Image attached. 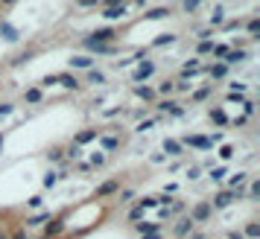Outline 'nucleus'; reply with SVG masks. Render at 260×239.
<instances>
[{
	"instance_id": "obj_1",
	"label": "nucleus",
	"mask_w": 260,
	"mask_h": 239,
	"mask_svg": "<svg viewBox=\"0 0 260 239\" xmlns=\"http://www.w3.org/2000/svg\"><path fill=\"white\" fill-rule=\"evenodd\" d=\"M214 216V210H211V202H199V204H193V210H190V222L196 225V222H208Z\"/></svg>"
},
{
	"instance_id": "obj_2",
	"label": "nucleus",
	"mask_w": 260,
	"mask_h": 239,
	"mask_svg": "<svg viewBox=\"0 0 260 239\" xmlns=\"http://www.w3.org/2000/svg\"><path fill=\"white\" fill-rule=\"evenodd\" d=\"M179 143H181V146H193V149H205V152L214 146L211 137H205V134H187V137H181Z\"/></svg>"
},
{
	"instance_id": "obj_3",
	"label": "nucleus",
	"mask_w": 260,
	"mask_h": 239,
	"mask_svg": "<svg viewBox=\"0 0 260 239\" xmlns=\"http://www.w3.org/2000/svg\"><path fill=\"white\" fill-rule=\"evenodd\" d=\"M155 73V61H149V58H143V61H138V70H135V82H146L149 76Z\"/></svg>"
},
{
	"instance_id": "obj_4",
	"label": "nucleus",
	"mask_w": 260,
	"mask_h": 239,
	"mask_svg": "<svg viewBox=\"0 0 260 239\" xmlns=\"http://www.w3.org/2000/svg\"><path fill=\"white\" fill-rule=\"evenodd\" d=\"M120 190V178H111V181H102L100 187H97V193H94V199H108V196H114Z\"/></svg>"
},
{
	"instance_id": "obj_5",
	"label": "nucleus",
	"mask_w": 260,
	"mask_h": 239,
	"mask_svg": "<svg viewBox=\"0 0 260 239\" xmlns=\"http://www.w3.org/2000/svg\"><path fill=\"white\" fill-rule=\"evenodd\" d=\"M114 35H117V32L105 26V29H97V32H91V35H88V41H94V44H111V41H114Z\"/></svg>"
},
{
	"instance_id": "obj_6",
	"label": "nucleus",
	"mask_w": 260,
	"mask_h": 239,
	"mask_svg": "<svg viewBox=\"0 0 260 239\" xmlns=\"http://www.w3.org/2000/svg\"><path fill=\"white\" fill-rule=\"evenodd\" d=\"M61 231H64V216H59V219H50V225L44 228V239H56Z\"/></svg>"
},
{
	"instance_id": "obj_7",
	"label": "nucleus",
	"mask_w": 260,
	"mask_h": 239,
	"mask_svg": "<svg viewBox=\"0 0 260 239\" xmlns=\"http://www.w3.org/2000/svg\"><path fill=\"white\" fill-rule=\"evenodd\" d=\"M56 82H59V85H64L67 91H82V82H79L73 73H59V76H56Z\"/></svg>"
},
{
	"instance_id": "obj_8",
	"label": "nucleus",
	"mask_w": 260,
	"mask_h": 239,
	"mask_svg": "<svg viewBox=\"0 0 260 239\" xmlns=\"http://www.w3.org/2000/svg\"><path fill=\"white\" fill-rule=\"evenodd\" d=\"M85 47H88L91 53H97V55H111V53H117L114 44H94V41H88V38H85Z\"/></svg>"
},
{
	"instance_id": "obj_9",
	"label": "nucleus",
	"mask_w": 260,
	"mask_h": 239,
	"mask_svg": "<svg viewBox=\"0 0 260 239\" xmlns=\"http://www.w3.org/2000/svg\"><path fill=\"white\" fill-rule=\"evenodd\" d=\"M0 35H3V38H6L9 44H15V41L20 38V32H18V29H15L12 23H6V20H0Z\"/></svg>"
},
{
	"instance_id": "obj_10",
	"label": "nucleus",
	"mask_w": 260,
	"mask_h": 239,
	"mask_svg": "<svg viewBox=\"0 0 260 239\" xmlns=\"http://www.w3.org/2000/svg\"><path fill=\"white\" fill-rule=\"evenodd\" d=\"M158 111H167V114H173V117H184V108H181L179 102H173V99H164V102L158 105Z\"/></svg>"
},
{
	"instance_id": "obj_11",
	"label": "nucleus",
	"mask_w": 260,
	"mask_h": 239,
	"mask_svg": "<svg viewBox=\"0 0 260 239\" xmlns=\"http://www.w3.org/2000/svg\"><path fill=\"white\" fill-rule=\"evenodd\" d=\"M164 152H167L170 158H179V155H184V146H181L179 140H173V137H167V140H164Z\"/></svg>"
},
{
	"instance_id": "obj_12",
	"label": "nucleus",
	"mask_w": 260,
	"mask_h": 239,
	"mask_svg": "<svg viewBox=\"0 0 260 239\" xmlns=\"http://www.w3.org/2000/svg\"><path fill=\"white\" fill-rule=\"evenodd\" d=\"M97 137H100V129H85V131H79V134H76V140H73V143H76V146H82V143H91V140H97Z\"/></svg>"
},
{
	"instance_id": "obj_13",
	"label": "nucleus",
	"mask_w": 260,
	"mask_h": 239,
	"mask_svg": "<svg viewBox=\"0 0 260 239\" xmlns=\"http://www.w3.org/2000/svg\"><path fill=\"white\" fill-rule=\"evenodd\" d=\"M246 58H249V53H246V50H228L222 64H237V61H246Z\"/></svg>"
},
{
	"instance_id": "obj_14",
	"label": "nucleus",
	"mask_w": 260,
	"mask_h": 239,
	"mask_svg": "<svg viewBox=\"0 0 260 239\" xmlns=\"http://www.w3.org/2000/svg\"><path fill=\"white\" fill-rule=\"evenodd\" d=\"M70 67H79V70H91V67H94V58H91V55H73V58H70Z\"/></svg>"
},
{
	"instance_id": "obj_15",
	"label": "nucleus",
	"mask_w": 260,
	"mask_h": 239,
	"mask_svg": "<svg viewBox=\"0 0 260 239\" xmlns=\"http://www.w3.org/2000/svg\"><path fill=\"white\" fill-rule=\"evenodd\" d=\"M208 76H211V79H225V76H228V64H222V61L211 64V67H208Z\"/></svg>"
},
{
	"instance_id": "obj_16",
	"label": "nucleus",
	"mask_w": 260,
	"mask_h": 239,
	"mask_svg": "<svg viewBox=\"0 0 260 239\" xmlns=\"http://www.w3.org/2000/svg\"><path fill=\"white\" fill-rule=\"evenodd\" d=\"M199 70H202L199 58H190V61H184V67H181V79H187V76H193V73H199Z\"/></svg>"
},
{
	"instance_id": "obj_17",
	"label": "nucleus",
	"mask_w": 260,
	"mask_h": 239,
	"mask_svg": "<svg viewBox=\"0 0 260 239\" xmlns=\"http://www.w3.org/2000/svg\"><path fill=\"white\" fill-rule=\"evenodd\" d=\"M135 96H140L143 102H152V99H155V91L146 88V85H135Z\"/></svg>"
},
{
	"instance_id": "obj_18",
	"label": "nucleus",
	"mask_w": 260,
	"mask_h": 239,
	"mask_svg": "<svg viewBox=\"0 0 260 239\" xmlns=\"http://www.w3.org/2000/svg\"><path fill=\"white\" fill-rule=\"evenodd\" d=\"M123 15H126L123 6H108V9H102V18H108V20H117V18H123Z\"/></svg>"
},
{
	"instance_id": "obj_19",
	"label": "nucleus",
	"mask_w": 260,
	"mask_h": 239,
	"mask_svg": "<svg viewBox=\"0 0 260 239\" xmlns=\"http://www.w3.org/2000/svg\"><path fill=\"white\" fill-rule=\"evenodd\" d=\"M170 15H173V12H170L167 6H155V9H149V12H146V18H149V20H158V18H170Z\"/></svg>"
},
{
	"instance_id": "obj_20",
	"label": "nucleus",
	"mask_w": 260,
	"mask_h": 239,
	"mask_svg": "<svg viewBox=\"0 0 260 239\" xmlns=\"http://www.w3.org/2000/svg\"><path fill=\"white\" fill-rule=\"evenodd\" d=\"M23 99H26L29 105H35V102L44 99V93H41V88H29V91H23Z\"/></svg>"
},
{
	"instance_id": "obj_21",
	"label": "nucleus",
	"mask_w": 260,
	"mask_h": 239,
	"mask_svg": "<svg viewBox=\"0 0 260 239\" xmlns=\"http://www.w3.org/2000/svg\"><path fill=\"white\" fill-rule=\"evenodd\" d=\"M190 231H193V222H190V216H184V219L176 225V237H187Z\"/></svg>"
},
{
	"instance_id": "obj_22",
	"label": "nucleus",
	"mask_w": 260,
	"mask_h": 239,
	"mask_svg": "<svg viewBox=\"0 0 260 239\" xmlns=\"http://www.w3.org/2000/svg\"><path fill=\"white\" fill-rule=\"evenodd\" d=\"M53 216H50V210H44V213H35V216H29L26 219V228H32V225H41V222H50Z\"/></svg>"
},
{
	"instance_id": "obj_23",
	"label": "nucleus",
	"mask_w": 260,
	"mask_h": 239,
	"mask_svg": "<svg viewBox=\"0 0 260 239\" xmlns=\"http://www.w3.org/2000/svg\"><path fill=\"white\" fill-rule=\"evenodd\" d=\"M88 82H91V85H102V82H105V73L97 70V67H91V70H88Z\"/></svg>"
},
{
	"instance_id": "obj_24",
	"label": "nucleus",
	"mask_w": 260,
	"mask_h": 239,
	"mask_svg": "<svg viewBox=\"0 0 260 239\" xmlns=\"http://www.w3.org/2000/svg\"><path fill=\"white\" fill-rule=\"evenodd\" d=\"M135 228H138L140 234H158V228H161V225H158V222H138Z\"/></svg>"
},
{
	"instance_id": "obj_25",
	"label": "nucleus",
	"mask_w": 260,
	"mask_h": 239,
	"mask_svg": "<svg viewBox=\"0 0 260 239\" xmlns=\"http://www.w3.org/2000/svg\"><path fill=\"white\" fill-rule=\"evenodd\" d=\"M211 120H214L217 126H225V123H228V117H225L222 108H211Z\"/></svg>"
},
{
	"instance_id": "obj_26",
	"label": "nucleus",
	"mask_w": 260,
	"mask_h": 239,
	"mask_svg": "<svg viewBox=\"0 0 260 239\" xmlns=\"http://www.w3.org/2000/svg\"><path fill=\"white\" fill-rule=\"evenodd\" d=\"M170 44H176V35H173V32H167V35H158V38H155V47H170Z\"/></svg>"
},
{
	"instance_id": "obj_27",
	"label": "nucleus",
	"mask_w": 260,
	"mask_h": 239,
	"mask_svg": "<svg viewBox=\"0 0 260 239\" xmlns=\"http://www.w3.org/2000/svg\"><path fill=\"white\" fill-rule=\"evenodd\" d=\"M249 181V172H237V175H231V190H237V187H243Z\"/></svg>"
},
{
	"instance_id": "obj_28",
	"label": "nucleus",
	"mask_w": 260,
	"mask_h": 239,
	"mask_svg": "<svg viewBox=\"0 0 260 239\" xmlns=\"http://www.w3.org/2000/svg\"><path fill=\"white\" fill-rule=\"evenodd\" d=\"M243 237L258 239L260 237V225H258V222H249V225H246V231H243Z\"/></svg>"
},
{
	"instance_id": "obj_29",
	"label": "nucleus",
	"mask_w": 260,
	"mask_h": 239,
	"mask_svg": "<svg viewBox=\"0 0 260 239\" xmlns=\"http://www.w3.org/2000/svg\"><path fill=\"white\" fill-rule=\"evenodd\" d=\"M246 196H249V202H258V196H260V181H252V184H249Z\"/></svg>"
},
{
	"instance_id": "obj_30",
	"label": "nucleus",
	"mask_w": 260,
	"mask_h": 239,
	"mask_svg": "<svg viewBox=\"0 0 260 239\" xmlns=\"http://www.w3.org/2000/svg\"><path fill=\"white\" fill-rule=\"evenodd\" d=\"M196 53H199V55L214 53V41H199V44H196Z\"/></svg>"
},
{
	"instance_id": "obj_31",
	"label": "nucleus",
	"mask_w": 260,
	"mask_h": 239,
	"mask_svg": "<svg viewBox=\"0 0 260 239\" xmlns=\"http://www.w3.org/2000/svg\"><path fill=\"white\" fill-rule=\"evenodd\" d=\"M211 91H214V85H208V88H199V91L193 93V102H202V99H208V96H211Z\"/></svg>"
},
{
	"instance_id": "obj_32",
	"label": "nucleus",
	"mask_w": 260,
	"mask_h": 239,
	"mask_svg": "<svg viewBox=\"0 0 260 239\" xmlns=\"http://www.w3.org/2000/svg\"><path fill=\"white\" fill-rule=\"evenodd\" d=\"M47 158H50V161H53V164H59V161H61V158H64V149H61V146H53V149H50V152H47Z\"/></svg>"
},
{
	"instance_id": "obj_33",
	"label": "nucleus",
	"mask_w": 260,
	"mask_h": 239,
	"mask_svg": "<svg viewBox=\"0 0 260 239\" xmlns=\"http://www.w3.org/2000/svg\"><path fill=\"white\" fill-rule=\"evenodd\" d=\"M246 29H249V35H252V38H260V35H258V32H260V18H252V20L246 23Z\"/></svg>"
},
{
	"instance_id": "obj_34",
	"label": "nucleus",
	"mask_w": 260,
	"mask_h": 239,
	"mask_svg": "<svg viewBox=\"0 0 260 239\" xmlns=\"http://www.w3.org/2000/svg\"><path fill=\"white\" fill-rule=\"evenodd\" d=\"M222 12H225L222 6H217V9H214V15H211V23H214V26H220V23L225 20V15H222Z\"/></svg>"
},
{
	"instance_id": "obj_35",
	"label": "nucleus",
	"mask_w": 260,
	"mask_h": 239,
	"mask_svg": "<svg viewBox=\"0 0 260 239\" xmlns=\"http://www.w3.org/2000/svg\"><path fill=\"white\" fill-rule=\"evenodd\" d=\"M228 50H231L228 44H214V53H211V55H214V58H225V53H228Z\"/></svg>"
},
{
	"instance_id": "obj_36",
	"label": "nucleus",
	"mask_w": 260,
	"mask_h": 239,
	"mask_svg": "<svg viewBox=\"0 0 260 239\" xmlns=\"http://www.w3.org/2000/svg\"><path fill=\"white\" fill-rule=\"evenodd\" d=\"M140 219H143V207L138 204V207H132V210H129V222H135V225H138Z\"/></svg>"
},
{
	"instance_id": "obj_37",
	"label": "nucleus",
	"mask_w": 260,
	"mask_h": 239,
	"mask_svg": "<svg viewBox=\"0 0 260 239\" xmlns=\"http://www.w3.org/2000/svg\"><path fill=\"white\" fill-rule=\"evenodd\" d=\"M120 146V140L117 137H102V149H108V152H114Z\"/></svg>"
},
{
	"instance_id": "obj_38",
	"label": "nucleus",
	"mask_w": 260,
	"mask_h": 239,
	"mask_svg": "<svg viewBox=\"0 0 260 239\" xmlns=\"http://www.w3.org/2000/svg\"><path fill=\"white\" fill-rule=\"evenodd\" d=\"M199 175H202V166H199V164H193V166H187V178H190V181H196Z\"/></svg>"
},
{
	"instance_id": "obj_39",
	"label": "nucleus",
	"mask_w": 260,
	"mask_h": 239,
	"mask_svg": "<svg viewBox=\"0 0 260 239\" xmlns=\"http://www.w3.org/2000/svg\"><path fill=\"white\" fill-rule=\"evenodd\" d=\"M140 207L146 210V207H158V196H146V199H140Z\"/></svg>"
},
{
	"instance_id": "obj_40",
	"label": "nucleus",
	"mask_w": 260,
	"mask_h": 239,
	"mask_svg": "<svg viewBox=\"0 0 260 239\" xmlns=\"http://www.w3.org/2000/svg\"><path fill=\"white\" fill-rule=\"evenodd\" d=\"M202 6V0H181V9L184 12H193V9H199Z\"/></svg>"
},
{
	"instance_id": "obj_41",
	"label": "nucleus",
	"mask_w": 260,
	"mask_h": 239,
	"mask_svg": "<svg viewBox=\"0 0 260 239\" xmlns=\"http://www.w3.org/2000/svg\"><path fill=\"white\" fill-rule=\"evenodd\" d=\"M211 178H214V181H222V178H225V166H214V169H211Z\"/></svg>"
},
{
	"instance_id": "obj_42",
	"label": "nucleus",
	"mask_w": 260,
	"mask_h": 239,
	"mask_svg": "<svg viewBox=\"0 0 260 239\" xmlns=\"http://www.w3.org/2000/svg\"><path fill=\"white\" fill-rule=\"evenodd\" d=\"M56 181H59V172H47L44 175V187H56Z\"/></svg>"
},
{
	"instance_id": "obj_43",
	"label": "nucleus",
	"mask_w": 260,
	"mask_h": 239,
	"mask_svg": "<svg viewBox=\"0 0 260 239\" xmlns=\"http://www.w3.org/2000/svg\"><path fill=\"white\" fill-rule=\"evenodd\" d=\"M64 155H67V158H79V155H82V149H79V146H76V143H70V146H67V152H64Z\"/></svg>"
},
{
	"instance_id": "obj_44",
	"label": "nucleus",
	"mask_w": 260,
	"mask_h": 239,
	"mask_svg": "<svg viewBox=\"0 0 260 239\" xmlns=\"http://www.w3.org/2000/svg\"><path fill=\"white\" fill-rule=\"evenodd\" d=\"M170 219H173L170 207H161V210H158V222H170Z\"/></svg>"
},
{
	"instance_id": "obj_45",
	"label": "nucleus",
	"mask_w": 260,
	"mask_h": 239,
	"mask_svg": "<svg viewBox=\"0 0 260 239\" xmlns=\"http://www.w3.org/2000/svg\"><path fill=\"white\" fill-rule=\"evenodd\" d=\"M152 126H155V117H152V120H143V123H138V131H149Z\"/></svg>"
},
{
	"instance_id": "obj_46",
	"label": "nucleus",
	"mask_w": 260,
	"mask_h": 239,
	"mask_svg": "<svg viewBox=\"0 0 260 239\" xmlns=\"http://www.w3.org/2000/svg\"><path fill=\"white\" fill-rule=\"evenodd\" d=\"M120 193V202H132L135 199V190H117Z\"/></svg>"
},
{
	"instance_id": "obj_47",
	"label": "nucleus",
	"mask_w": 260,
	"mask_h": 239,
	"mask_svg": "<svg viewBox=\"0 0 260 239\" xmlns=\"http://www.w3.org/2000/svg\"><path fill=\"white\" fill-rule=\"evenodd\" d=\"M173 88H176V85H173V82H161V88H158V91H161V93H164V96H167V93H173Z\"/></svg>"
},
{
	"instance_id": "obj_48",
	"label": "nucleus",
	"mask_w": 260,
	"mask_h": 239,
	"mask_svg": "<svg viewBox=\"0 0 260 239\" xmlns=\"http://www.w3.org/2000/svg\"><path fill=\"white\" fill-rule=\"evenodd\" d=\"M243 108H246V117L255 114V102H252V99H243Z\"/></svg>"
},
{
	"instance_id": "obj_49",
	"label": "nucleus",
	"mask_w": 260,
	"mask_h": 239,
	"mask_svg": "<svg viewBox=\"0 0 260 239\" xmlns=\"http://www.w3.org/2000/svg\"><path fill=\"white\" fill-rule=\"evenodd\" d=\"M12 111H15L12 102H3V105H0V117H6V114H12Z\"/></svg>"
},
{
	"instance_id": "obj_50",
	"label": "nucleus",
	"mask_w": 260,
	"mask_h": 239,
	"mask_svg": "<svg viewBox=\"0 0 260 239\" xmlns=\"http://www.w3.org/2000/svg\"><path fill=\"white\" fill-rule=\"evenodd\" d=\"M76 6H82V9H91V6H100V0H76Z\"/></svg>"
},
{
	"instance_id": "obj_51",
	"label": "nucleus",
	"mask_w": 260,
	"mask_h": 239,
	"mask_svg": "<svg viewBox=\"0 0 260 239\" xmlns=\"http://www.w3.org/2000/svg\"><path fill=\"white\" fill-rule=\"evenodd\" d=\"M91 164H94V166H102V164H105V155H100V152H97V155L91 158Z\"/></svg>"
},
{
	"instance_id": "obj_52",
	"label": "nucleus",
	"mask_w": 260,
	"mask_h": 239,
	"mask_svg": "<svg viewBox=\"0 0 260 239\" xmlns=\"http://www.w3.org/2000/svg\"><path fill=\"white\" fill-rule=\"evenodd\" d=\"M237 26H240V18H237V20H228L222 29H225V32H231V29H237Z\"/></svg>"
},
{
	"instance_id": "obj_53",
	"label": "nucleus",
	"mask_w": 260,
	"mask_h": 239,
	"mask_svg": "<svg viewBox=\"0 0 260 239\" xmlns=\"http://www.w3.org/2000/svg\"><path fill=\"white\" fill-rule=\"evenodd\" d=\"M228 102H237V105H243V93H228Z\"/></svg>"
},
{
	"instance_id": "obj_54",
	"label": "nucleus",
	"mask_w": 260,
	"mask_h": 239,
	"mask_svg": "<svg viewBox=\"0 0 260 239\" xmlns=\"http://www.w3.org/2000/svg\"><path fill=\"white\" fill-rule=\"evenodd\" d=\"M220 155H222V158H225V161H228V158H231V155H234V146H222V152H220Z\"/></svg>"
},
{
	"instance_id": "obj_55",
	"label": "nucleus",
	"mask_w": 260,
	"mask_h": 239,
	"mask_svg": "<svg viewBox=\"0 0 260 239\" xmlns=\"http://www.w3.org/2000/svg\"><path fill=\"white\" fill-rule=\"evenodd\" d=\"M41 85H44V88H47V85H56V76H44V79H41Z\"/></svg>"
},
{
	"instance_id": "obj_56",
	"label": "nucleus",
	"mask_w": 260,
	"mask_h": 239,
	"mask_svg": "<svg viewBox=\"0 0 260 239\" xmlns=\"http://www.w3.org/2000/svg\"><path fill=\"white\" fill-rule=\"evenodd\" d=\"M29 207H41V196H32L29 199Z\"/></svg>"
},
{
	"instance_id": "obj_57",
	"label": "nucleus",
	"mask_w": 260,
	"mask_h": 239,
	"mask_svg": "<svg viewBox=\"0 0 260 239\" xmlns=\"http://www.w3.org/2000/svg\"><path fill=\"white\" fill-rule=\"evenodd\" d=\"M228 239H246L240 231H228Z\"/></svg>"
},
{
	"instance_id": "obj_58",
	"label": "nucleus",
	"mask_w": 260,
	"mask_h": 239,
	"mask_svg": "<svg viewBox=\"0 0 260 239\" xmlns=\"http://www.w3.org/2000/svg\"><path fill=\"white\" fill-rule=\"evenodd\" d=\"M0 3H3V6H12V3H18V0H0Z\"/></svg>"
},
{
	"instance_id": "obj_59",
	"label": "nucleus",
	"mask_w": 260,
	"mask_h": 239,
	"mask_svg": "<svg viewBox=\"0 0 260 239\" xmlns=\"http://www.w3.org/2000/svg\"><path fill=\"white\" fill-rule=\"evenodd\" d=\"M143 239H158V234H146Z\"/></svg>"
},
{
	"instance_id": "obj_60",
	"label": "nucleus",
	"mask_w": 260,
	"mask_h": 239,
	"mask_svg": "<svg viewBox=\"0 0 260 239\" xmlns=\"http://www.w3.org/2000/svg\"><path fill=\"white\" fill-rule=\"evenodd\" d=\"M0 239H9V234H6V231H0Z\"/></svg>"
},
{
	"instance_id": "obj_61",
	"label": "nucleus",
	"mask_w": 260,
	"mask_h": 239,
	"mask_svg": "<svg viewBox=\"0 0 260 239\" xmlns=\"http://www.w3.org/2000/svg\"><path fill=\"white\" fill-rule=\"evenodd\" d=\"M0 149H3V134H0Z\"/></svg>"
},
{
	"instance_id": "obj_62",
	"label": "nucleus",
	"mask_w": 260,
	"mask_h": 239,
	"mask_svg": "<svg viewBox=\"0 0 260 239\" xmlns=\"http://www.w3.org/2000/svg\"><path fill=\"white\" fill-rule=\"evenodd\" d=\"M135 3H143V0H135Z\"/></svg>"
},
{
	"instance_id": "obj_63",
	"label": "nucleus",
	"mask_w": 260,
	"mask_h": 239,
	"mask_svg": "<svg viewBox=\"0 0 260 239\" xmlns=\"http://www.w3.org/2000/svg\"><path fill=\"white\" fill-rule=\"evenodd\" d=\"M193 239H199V237H193Z\"/></svg>"
},
{
	"instance_id": "obj_64",
	"label": "nucleus",
	"mask_w": 260,
	"mask_h": 239,
	"mask_svg": "<svg viewBox=\"0 0 260 239\" xmlns=\"http://www.w3.org/2000/svg\"><path fill=\"white\" fill-rule=\"evenodd\" d=\"M41 239H44V237H41Z\"/></svg>"
}]
</instances>
